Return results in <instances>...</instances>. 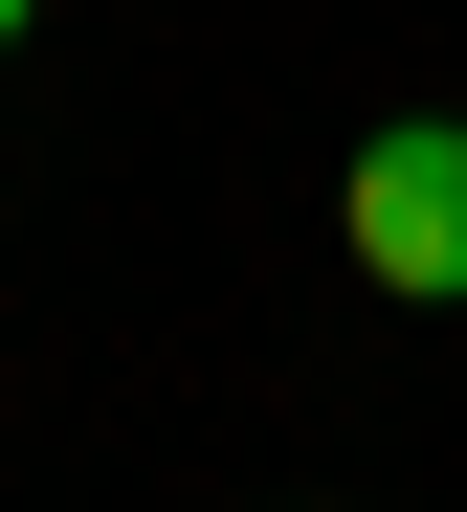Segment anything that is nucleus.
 Wrapping results in <instances>:
<instances>
[{"label":"nucleus","instance_id":"f03ea898","mask_svg":"<svg viewBox=\"0 0 467 512\" xmlns=\"http://www.w3.org/2000/svg\"><path fill=\"white\" fill-rule=\"evenodd\" d=\"M0 45H23V0H0Z\"/></svg>","mask_w":467,"mask_h":512},{"label":"nucleus","instance_id":"f257e3e1","mask_svg":"<svg viewBox=\"0 0 467 512\" xmlns=\"http://www.w3.org/2000/svg\"><path fill=\"white\" fill-rule=\"evenodd\" d=\"M356 268H379L401 312H467V134L445 112H401V134H356Z\"/></svg>","mask_w":467,"mask_h":512}]
</instances>
